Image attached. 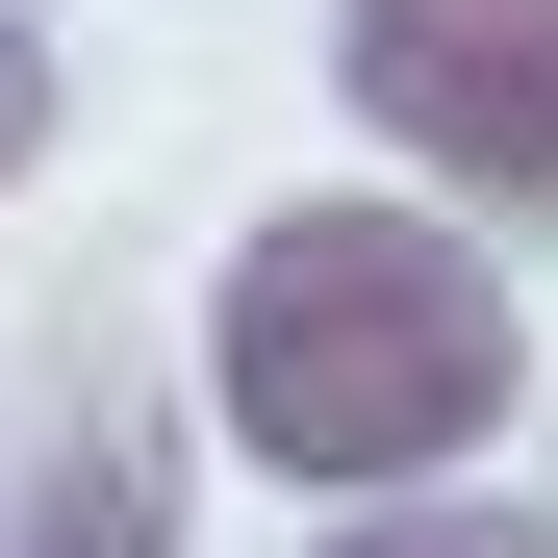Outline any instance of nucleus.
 <instances>
[{"mask_svg": "<svg viewBox=\"0 0 558 558\" xmlns=\"http://www.w3.org/2000/svg\"><path fill=\"white\" fill-rule=\"evenodd\" d=\"M355 102H381L457 204L558 229V0H355Z\"/></svg>", "mask_w": 558, "mask_h": 558, "instance_id": "obj_2", "label": "nucleus"}, {"mask_svg": "<svg viewBox=\"0 0 558 558\" xmlns=\"http://www.w3.org/2000/svg\"><path fill=\"white\" fill-rule=\"evenodd\" d=\"M355 558H533V533H355Z\"/></svg>", "mask_w": 558, "mask_h": 558, "instance_id": "obj_4", "label": "nucleus"}, {"mask_svg": "<svg viewBox=\"0 0 558 558\" xmlns=\"http://www.w3.org/2000/svg\"><path fill=\"white\" fill-rule=\"evenodd\" d=\"M0 153H26V51H0Z\"/></svg>", "mask_w": 558, "mask_h": 558, "instance_id": "obj_5", "label": "nucleus"}, {"mask_svg": "<svg viewBox=\"0 0 558 558\" xmlns=\"http://www.w3.org/2000/svg\"><path fill=\"white\" fill-rule=\"evenodd\" d=\"M51 558H153V457H76V483H51Z\"/></svg>", "mask_w": 558, "mask_h": 558, "instance_id": "obj_3", "label": "nucleus"}, {"mask_svg": "<svg viewBox=\"0 0 558 558\" xmlns=\"http://www.w3.org/2000/svg\"><path fill=\"white\" fill-rule=\"evenodd\" d=\"M204 355H229V432L279 483H432L508 407V279L457 229H407V204H305V229L229 254Z\"/></svg>", "mask_w": 558, "mask_h": 558, "instance_id": "obj_1", "label": "nucleus"}]
</instances>
